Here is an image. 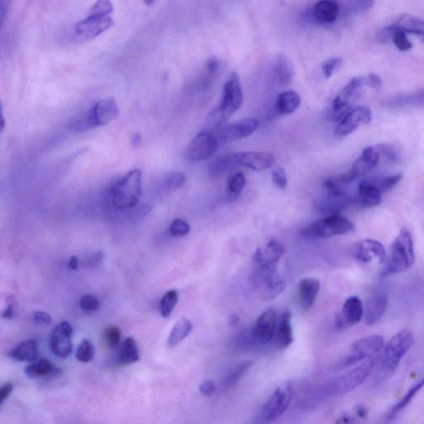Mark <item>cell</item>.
<instances>
[{
    "label": "cell",
    "instance_id": "cell-1",
    "mask_svg": "<svg viewBox=\"0 0 424 424\" xmlns=\"http://www.w3.org/2000/svg\"><path fill=\"white\" fill-rule=\"evenodd\" d=\"M244 97L239 76L231 74L224 85L220 105L208 115L207 125L219 128L241 108Z\"/></svg>",
    "mask_w": 424,
    "mask_h": 424
},
{
    "label": "cell",
    "instance_id": "cell-2",
    "mask_svg": "<svg viewBox=\"0 0 424 424\" xmlns=\"http://www.w3.org/2000/svg\"><path fill=\"white\" fill-rule=\"evenodd\" d=\"M415 262L412 235L407 228H402L391 247L389 259L381 275L384 277L405 272Z\"/></svg>",
    "mask_w": 424,
    "mask_h": 424
},
{
    "label": "cell",
    "instance_id": "cell-3",
    "mask_svg": "<svg viewBox=\"0 0 424 424\" xmlns=\"http://www.w3.org/2000/svg\"><path fill=\"white\" fill-rule=\"evenodd\" d=\"M282 244L273 239L264 249H258L254 255L255 284L256 286L269 284L278 277V264L285 254Z\"/></svg>",
    "mask_w": 424,
    "mask_h": 424
},
{
    "label": "cell",
    "instance_id": "cell-4",
    "mask_svg": "<svg viewBox=\"0 0 424 424\" xmlns=\"http://www.w3.org/2000/svg\"><path fill=\"white\" fill-rule=\"evenodd\" d=\"M142 195V172L139 169L130 171L115 184L110 189L113 207L119 211H128L135 207Z\"/></svg>",
    "mask_w": 424,
    "mask_h": 424
},
{
    "label": "cell",
    "instance_id": "cell-5",
    "mask_svg": "<svg viewBox=\"0 0 424 424\" xmlns=\"http://www.w3.org/2000/svg\"><path fill=\"white\" fill-rule=\"evenodd\" d=\"M414 337L409 329H402L397 332L384 346V353L380 359V371L382 378H387L395 373L402 358L412 348Z\"/></svg>",
    "mask_w": 424,
    "mask_h": 424
},
{
    "label": "cell",
    "instance_id": "cell-6",
    "mask_svg": "<svg viewBox=\"0 0 424 424\" xmlns=\"http://www.w3.org/2000/svg\"><path fill=\"white\" fill-rule=\"evenodd\" d=\"M355 230V226L353 221L340 213H335L308 226L301 231V234L308 238L328 239Z\"/></svg>",
    "mask_w": 424,
    "mask_h": 424
},
{
    "label": "cell",
    "instance_id": "cell-7",
    "mask_svg": "<svg viewBox=\"0 0 424 424\" xmlns=\"http://www.w3.org/2000/svg\"><path fill=\"white\" fill-rule=\"evenodd\" d=\"M118 105L113 98L98 101L80 121L74 123L72 130L84 132L92 128L107 125L118 115Z\"/></svg>",
    "mask_w": 424,
    "mask_h": 424
},
{
    "label": "cell",
    "instance_id": "cell-8",
    "mask_svg": "<svg viewBox=\"0 0 424 424\" xmlns=\"http://www.w3.org/2000/svg\"><path fill=\"white\" fill-rule=\"evenodd\" d=\"M365 85H366V78L362 76L355 77L341 90L332 101L330 117L333 121H340L353 108L355 102L361 96Z\"/></svg>",
    "mask_w": 424,
    "mask_h": 424
},
{
    "label": "cell",
    "instance_id": "cell-9",
    "mask_svg": "<svg viewBox=\"0 0 424 424\" xmlns=\"http://www.w3.org/2000/svg\"><path fill=\"white\" fill-rule=\"evenodd\" d=\"M294 396V385L287 382L278 387L273 395L263 406L261 411V418L265 423H272L277 421L284 414L292 402Z\"/></svg>",
    "mask_w": 424,
    "mask_h": 424
},
{
    "label": "cell",
    "instance_id": "cell-10",
    "mask_svg": "<svg viewBox=\"0 0 424 424\" xmlns=\"http://www.w3.org/2000/svg\"><path fill=\"white\" fill-rule=\"evenodd\" d=\"M385 342L380 335H371L355 341L351 346L350 353L341 362V367H350L365 359L376 357L382 350Z\"/></svg>",
    "mask_w": 424,
    "mask_h": 424
},
{
    "label": "cell",
    "instance_id": "cell-11",
    "mask_svg": "<svg viewBox=\"0 0 424 424\" xmlns=\"http://www.w3.org/2000/svg\"><path fill=\"white\" fill-rule=\"evenodd\" d=\"M219 146L217 138L208 130H203L195 136L185 150V158L192 162H201L209 160L217 152Z\"/></svg>",
    "mask_w": 424,
    "mask_h": 424
},
{
    "label": "cell",
    "instance_id": "cell-12",
    "mask_svg": "<svg viewBox=\"0 0 424 424\" xmlns=\"http://www.w3.org/2000/svg\"><path fill=\"white\" fill-rule=\"evenodd\" d=\"M375 363L376 357H371L348 373L341 376L334 383V391L340 395L354 391L365 382L368 377L371 375L375 369Z\"/></svg>",
    "mask_w": 424,
    "mask_h": 424
},
{
    "label": "cell",
    "instance_id": "cell-13",
    "mask_svg": "<svg viewBox=\"0 0 424 424\" xmlns=\"http://www.w3.org/2000/svg\"><path fill=\"white\" fill-rule=\"evenodd\" d=\"M114 21L109 15L89 16L75 26L74 37L76 42H85L95 40L103 33L113 27Z\"/></svg>",
    "mask_w": 424,
    "mask_h": 424
},
{
    "label": "cell",
    "instance_id": "cell-14",
    "mask_svg": "<svg viewBox=\"0 0 424 424\" xmlns=\"http://www.w3.org/2000/svg\"><path fill=\"white\" fill-rule=\"evenodd\" d=\"M372 121V114L366 106H359L351 109L342 117L335 128V135L345 137L351 134L362 125H370Z\"/></svg>",
    "mask_w": 424,
    "mask_h": 424
},
{
    "label": "cell",
    "instance_id": "cell-15",
    "mask_svg": "<svg viewBox=\"0 0 424 424\" xmlns=\"http://www.w3.org/2000/svg\"><path fill=\"white\" fill-rule=\"evenodd\" d=\"M277 316L272 308L264 311L257 319L254 327L252 328L251 335L253 340L257 344L268 345L275 340Z\"/></svg>",
    "mask_w": 424,
    "mask_h": 424
},
{
    "label": "cell",
    "instance_id": "cell-16",
    "mask_svg": "<svg viewBox=\"0 0 424 424\" xmlns=\"http://www.w3.org/2000/svg\"><path fill=\"white\" fill-rule=\"evenodd\" d=\"M364 316V306L357 296H351L346 300L341 310L336 316V328L345 330L361 322Z\"/></svg>",
    "mask_w": 424,
    "mask_h": 424
},
{
    "label": "cell",
    "instance_id": "cell-17",
    "mask_svg": "<svg viewBox=\"0 0 424 424\" xmlns=\"http://www.w3.org/2000/svg\"><path fill=\"white\" fill-rule=\"evenodd\" d=\"M74 328L67 322H62L57 325L51 333L50 346L53 353L60 358H67L72 353L71 337Z\"/></svg>",
    "mask_w": 424,
    "mask_h": 424
},
{
    "label": "cell",
    "instance_id": "cell-18",
    "mask_svg": "<svg viewBox=\"0 0 424 424\" xmlns=\"http://www.w3.org/2000/svg\"><path fill=\"white\" fill-rule=\"evenodd\" d=\"M398 31L414 34L424 42V19L409 15H402L395 23L383 29L380 37L384 40Z\"/></svg>",
    "mask_w": 424,
    "mask_h": 424
},
{
    "label": "cell",
    "instance_id": "cell-19",
    "mask_svg": "<svg viewBox=\"0 0 424 424\" xmlns=\"http://www.w3.org/2000/svg\"><path fill=\"white\" fill-rule=\"evenodd\" d=\"M235 165L255 171L271 168L275 164V158L271 153L264 152H239L230 153Z\"/></svg>",
    "mask_w": 424,
    "mask_h": 424
},
{
    "label": "cell",
    "instance_id": "cell-20",
    "mask_svg": "<svg viewBox=\"0 0 424 424\" xmlns=\"http://www.w3.org/2000/svg\"><path fill=\"white\" fill-rule=\"evenodd\" d=\"M380 157V153L377 148V145L364 149L362 155L354 162L348 173L350 178L355 181V180L364 177V176L371 172L378 165Z\"/></svg>",
    "mask_w": 424,
    "mask_h": 424
},
{
    "label": "cell",
    "instance_id": "cell-21",
    "mask_svg": "<svg viewBox=\"0 0 424 424\" xmlns=\"http://www.w3.org/2000/svg\"><path fill=\"white\" fill-rule=\"evenodd\" d=\"M258 127V119L255 118L243 119L222 128L219 131L220 139L226 143L245 139L251 135Z\"/></svg>",
    "mask_w": 424,
    "mask_h": 424
},
{
    "label": "cell",
    "instance_id": "cell-22",
    "mask_svg": "<svg viewBox=\"0 0 424 424\" xmlns=\"http://www.w3.org/2000/svg\"><path fill=\"white\" fill-rule=\"evenodd\" d=\"M339 12V3L336 0H319L311 8L308 17L314 24H329L335 22Z\"/></svg>",
    "mask_w": 424,
    "mask_h": 424
},
{
    "label": "cell",
    "instance_id": "cell-23",
    "mask_svg": "<svg viewBox=\"0 0 424 424\" xmlns=\"http://www.w3.org/2000/svg\"><path fill=\"white\" fill-rule=\"evenodd\" d=\"M388 294L384 289H377L371 294L364 308V316L368 325H374L382 318L388 305Z\"/></svg>",
    "mask_w": 424,
    "mask_h": 424
},
{
    "label": "cell",
    "instance_id": "cell-24",
    "mask_svg": "<svg viewBox=\"0 0 424 424\" xmlns=\"http://www.w3.org/2000/svg\"><path fill=\"white\" fill-rule=\"evenodd\" d=\"M387 252L382 244L375 239H365L357 244L354 249V256L359 262L369 264L372 261L383 263Z\"/></svg>",
    "mask_w": 424,
    "mask_h": 424
},
{
    "label": "cell",
    "instance_id": "cell-25",
    "mask_svg": "<svg viewBox=\"0 0 424 424\" xmlns=\"http://www.w3.org/2000/svg\"><path fill=\"white\" fill-rule=\"evenodd\" d=\"M382 203V192L375 185L373 180L362 181L358 184L357 192L355 195L354 203L362 207L373 208Z\"/></svg>",
    "mask_w": 424,
    "mask_h": 424
},
{
    "label": "cell",
    "instance_id": "cell-26",
    "mask_svg": "<svg viewBox=\"0 0 424 424\" xmlns=\"http://www.w3.org/2000/svg\"><path fill=\"white\" fill-rule=\"evenodd\" d=\"M275 340L278 349H286L293 344L292 314L286 310L277 321Z\"/></svg>",
    "mask_w": 424,
    "mask_h": 424
},
{
    "label": "cell",
    "instance_id": "cell-27",
    "mask_svg": "<svg viewBox=\"0 0 424 424\" xmlns=\"http://www.w3.org/2000/svg\"><path fill=\"white\" fill-rule=\"evenodd\" d=\"M320 290V282L316 278H304L299 282L298 298L300 306L304 311H309L314 307Z\"/></svg>",
    "mask_w": 424,
    "mask_h": 424
},
{
    "label": "cell",
    "instance_id": "cell-28",
    "mask_svg": "<svg viewBox=\"0 0 424 424\" xmlns=\"http://www.w3.org/2000/svg\"><path fill=\"white\" fill-rule=\"evenodd\" d=\"M40 355L37 341L33 339L25 340L10 353V357L17 362H35Z\"/></svg>",
    "mask_w": 424,
    "mask_h": 424
},
{
    "label": "cell",
    "instance_id": "cell-29",
    "mask_svg": "<svg viewBox=\"0 0 424 424\" xmlns=\"http://www.w3.org/2000/svg\"><path fill=\"white\" fill-rule=\"evenodd\" d=\"M61 373V371L56 367L49 359L42 358L35 361L25 368V374L30 378H40V377H56Z\"/></svg>",
    "mask_w": 424,
    "mask_h": 424
},
{
    "label": "cell",
    "instance_id": "cell-30",
    "mask_svg": "<svg viewBox=\"0 0 424 424\" xmlns=\"http://www.w3.org/2000/svg\"><path fill=\"white\" fill-rule=\"evenodd\" d=\"M301 104V99L296 92L289 91L280 94L275 101V109L278 114H293Z\"/></svg>",
    "mask_w": 424,
    "mask_h": 424
},
{
    "label": "cell",
    "instance_id": "cell-31",
    "mask_svg": "<svg viewBox=\"0 0 424 424\" xmlns=\"http://www.w3.org/2000/svg\"><path fill=\"white\" fill-rule=\"evenodd\" d=\"M139 350L134 337H128L124 342L118 355L119 365L126 366L139 362Z\"/></svg>",
    "mask_w": 424,
    "mask_h": 424
},
{
    "label": "cell",
    "instance_id": "cell-32",
    "mask_svg": "<svg viewBox=\"0 0 424 424\" xmlns=\"http://www.w3.org/2000/svg\"><path fill=\"white\" fill-rule=\"evenodd\" d=\"M275 71L278 80L282 85H288L294 79V67L293 62L285 55H278L275 63Z\"/></svg>",
    "mask_w": 424,
    "mask_h": 424
},
{
    "label": "cell",
    "instance_id": "cell-33",
    "mask_svg": "<svg viewBox=\"0 0 424 424\" xmlns=\"http://www.w3.org/2000/svg\"><path fill=\"white\" fill-rule=\"evenodd\" d=\"M192 331V324L189 320L182 319L178 321L171 331L168 340L169 348H174L189 335Z\"/></svg>",
    "mask_w": 424,
    "mask_h": 424
},
{
    "label": "cell",
    "instance_id": "cell-34",
    "mask_svg": "<svg viewBox=\"0 0 424 424\" xmlns=\"http://www.w3.org/2000/svg\"><path fill=\"white\" fill-rule=\"evenodd\" d=\"M423 387L424 378L419 380L418 382L415 383L412 387L409 388V391L405 393V396H402V399L393 407L391 411H389V417L391 418V417L395 416V415L399 414L400 411L405 409Z\"/></svg>",
    "mask_w": 424,
    "mask_h": 424
},
{
    "label": "cell",
    "instance_id": "cell-35",
    "mask_svg": "<svg viewBox=\"0 0 424 424\" xmlns=\"http://www.w3.org/2000/svg\"><path fill=\"white\" fill-rule=\"evenodd\" d=\"M251 362H246L241 364L237 368L230 372L228 375H227L223 380L221 382V387L225 389H230L237 385L239 380H241L242 377L245 375L248 371L251 369L252 366Z\"/></svg>",
    "mask_w": 424,
    "mask_h": 424
},
{
    "label": "cell",
    "instance_id": "cell-36",
    "mask_svg": "<svg viewBox=\"0 0 424 424\" xmlns=\"http://www.w3.org/2000/svg\"><path fill=\"white\" fill-rule=\"evenodd\" d=\"M246 180L245 176L241 173H237L227 180V194L230 200H237L241 196L244 187L246 186Z\"/></svg>",
    "mask_w": 424,
    "mask_h": 424
},
{
    "label": "cell",
    "instance_id": "cell-37",
    "mask_svg": "<svg viewBox=\"0 0 424 424\" xmlns=\"http://www.w3.org/2000/svg\"><path fill=\"white\" fill-rule=\"evenodd\" d=\"M178 302V291L175 289L168 291L161 299L160 309L162 316L165 319L169 318V316L172 314Z\"/></svg>",
    "mask_w": 424,
    "mask_h": 424
},
{
    "label": "cell",
    "instance_id": "cell-38",
    "mask_svg": "<svg viewBox=\"0 0 424 424\" xmlns=\"http://www.w3.org/2000/svg\"><path fill=\"white\" fill-rule=\"evenodd\" d=\"M95 357V348L88 339L81 341L77 348L76 357L80 362L87 363Z\"/></svg>",
    "mask_w": 424,
    "mask_h": 424
},
{
    "label": "cell",
    "instance_id": "cell-39",
    "mask_svg": "<svg viewBox=\"0 0 424 424\" xmlns=\"http://www.w3.org/2000/svg\"><path fill=\"white\" fill-rule=\"evenodd\" d=\"M402 178V175L401 173H397L388 176V177L375 179L373 181L383 194L395 187L401 181Z\"/></svg>",
    "mask_w": 424,
    "mask_h": 424
},
{
    "label": "cell",
    "instance_id": "cell-40",
    "mask_svg": "<svg viewBox=\"0 0 424 424\" xmlns=\"http://www.w3.org/2000/svg\"><path fill=\"white\" fill-rule=\"evenodd\" d=\"M191 226L186 221L183 219H175L169 226L171 237L174 238H183L190 233Z\"/></svg>",
    "mask_w": 424,
    "mask_h": 424
},
{
    "label": "cell",
    "instance_id": "cell-41",
    "mask_svg": "<svg viewBox=\"0 0 424 424\" xmlns=\"http://www.w3.org/2000/svg\"><path fill=\"white\" fill-rule=\"evenodd\" d=\"M375 0H348V10L350 14H362L374 6Z\"/></svg>",
    "mask_w": 424,
    "mask_h": 424
},
{
    "label": "cell",
    "instance_id": "cell-42",
    "mask_svg": "<svg viewBox=\"0 0 424 424\" xmlns=\"http://www.w3.org/2000/svg\"><path fill=\"white\" fill-rule=\"evenodd\" d=\"M114 11V6L110 0H97L91 8L89 16H107Z\"/></svg>",
    "mask_w": 424,
    "mask_h": 424
},
{
    "label": "cell",
    "instance_id": "cell-43",
    "mask_svg": "<svg viewBox=\"0 0 424 424\" xmlns=\"http://www.w3.org/2000/svg\"><path fill=\"white\" fill-rule=\"evenodd\" d=\"M342 64H344V59L339 57L325 60L322 64V71L325 78L329 79L330 77L339 69Z\"/></svg>",
    "mask_w": 424,
    "mask_h": 424
},
{
    "label": "cell",
    "instance_id": "cell-44",
    "mask_svg": "<svg viewBox=\"0 0 424 424\" xmlns=\"http://www.w3.org/2000/svg\"><path fill=\"white\" fill-rule=\"evenodd\" d=\"M186 181L185 174L178 171L171 173L165 180V186L169 190H177Z\"/></svg>",
    "mask_w": 424,
    "mask_h": 424
},
{
    "label": "cell",
    "instance_id": "cell-45",
    "mask_svg": "<svg viewBox=\"0 0 424 424\" xmlns=\"http://www.w3.org/2000/svg\"><path fill=\"white\" fill-rule=\"evenodd\" d=\"M233 166H235V164L231 158L230 154H228V155H225L214 162L212 170L214 175H221L229 169L232 168Z\"/></svg>",
    "mask_w": 424,
    "mask_h": 424
},
{
    "label": "cell",
    "instance_id": "cell-46",
    "mask_svg": "<svg viewBox=\"0 0 424 424\" xmlns=\"http://www.w3.org/2000/svg\"><path fill=\"white\" fill-rule=\"evenodd\" d=\"M121 339V329L115 325H111L105 332L106 344L110 349L118 348Z\"/></svg>",
    "mask_w": 424,
    "mask_h": 424
},
{
    "label": "cell",
    "instance_id": "cell-47",
    "mask_svg": "<svg viewBox=\"0 0 424 424\" xmlns=\"http://www.w3.org/2000/svg\"><path fill=\"white\" fill-rule=\"evenodd\" d=\"M393 44L396 48L402 51H409L413 48L411 42L407 37V33L401 31L395 32L392 34Z\"/></svg>",
    "mask_w": 424,
    "mask_h": 424
},
{
    "label": "cell",
    "instance_id": "cell-48",
    "mask_svg": "<svg viewBox=\"0 0 424 424\" xmlns=\"http://www.w3.org/2000/svg\"><path fill=\"white\" fill-rule=\"evenodd\" d=\"M80 307L83 311L96 312L99 310L101 305L99 300L95 295L87 294L80 298Z\"/></svg>",
    "mask_w": 424,
    "mask_h": 424
},
{
    "label": "cell",
    "instance_id": "cell-49",
    "mask_svg": "<svg viewBox=\"0 0 424 424\" xmlns=\"http://www.w3.org/2000/svg\"><path fill=\"white\" fill-rule=\"evenodd\" d=\"M272 180L273 184L280 188V189H285L288 183V179H287V175L284 169L281 166H276L272 171Z\"/></svg>",
    "mask_w": 424,
    "mask_h": 424
},
{
    "label": "cell",
    "instance_id": "cell-50",
    "mask_svg": "<svg viewBox=\"0 0 424 424\" xmlns=\"http://www.w3.org/2000/svg\"><path fill=\"white\" fill-rule=\"evenodd\" d=\"M381 156H384L389 161L396 162L399 158V153L393 145L389 144H380L377 145Z\"/></svg>",
    "mask_w": 424,
    "mask_h": 424
},
{
    "label": "cell",
    "instance_id": "cell-51",
    "mask_svg": "<svg viewBox=\"0 0 424 424\" xmlns=\"http://www.w3.org/2000/svg\"><path fill=\"white\" fill-rule=\"evenodd\" d=\"M7 306L2 312L3 319L12 320L15 318L16 312V300L15 295L8 294L6 297Z\"/></svg>",
    "mask_w": 424,
    "mask_h": 424
},
{
    "label": "cell",
    "instance_id": "cell-52",
    "mask_svg": "<svg viewBox=\"0 0 424 424\" xmlns=\"http://www.w3.org/2000/svg\"><path fill=\"white\" fill-rule=\"evenodd\" d=\"M216 385L212 380H205L200 384L199 391L205 396H212L216 393Z\"/></svg>",
    "mask_w": 424,
    "mask_h": 424
},
{
    "label": "cell",
    "instance_id": "cell-53",
    "mask_svg": "<svg viewBox=\"0 0 424 424\" xmlns=\"http://www.w3.org/2000/svg\"><path fill=\"white\" fill-rule=\"evenodd\" d=\"M34 323L38 325H49L51 323V316L42 311H37L33 314Z\"/></svg>",
    "mask_w": 424,
    "mask_h": 424
},
{
    "label": "cell",
    "instance_id": "cell-54",
    "mask_svg": "<svg viewBox=\"0 0 424 424\" xmlns=\"http://www.w3.org/2000/svg\"><path fill=\"white\" fill-rule=\"evenodd\" d=\"M366 85L373 89H380L382 87V80L375 74H370L366 78Z\"/></svg>",
    "mask_w": 424,
    "mask_h": 424
},
{
    "label": "cell",
    "instance_id": "cell-55",
    "mask_svg": "<svg viewBox=\"0 0 424 424\" xmlns=\"http://www.w3.org/2000/svg\"><path fill=\"white\" fill-rule=\"evenodd\" d=\"M12 389H14V385L11 382L4 384L0 389V405H3V402L10 396Z\"/></svg>",
    "mask_w": 424,
    "mask_h": 424
},
{
    "label": "cell",
    "instance_id": "cell-56",
    "mask_svg": "<svg viewBox=\"0 0 424 424\" xmlns=\"http://www.w3.org/2000/svg\"><path fill=\"white\" fill-rule=\"evenodd\" d=\"M411 102L415 105L424 106V90L411 97Z\"/></svg>",
    "mask_w": 424,
    "mask_h": 424
},
{
    "label": "cell",
    "instance_id": "cell-57",
    "mask_svg": "<svg viewBox=\"0 0 424 424\" xmlns=\"http://www.w3.org/2000/svg\"><path fill=\"white\" fill-rule=\"evenodd\" d=\"M219 68V62L216 59H211L207 64V70L211 74H216Z\"/></svg>",
    "mask_w": 424,
    "mask_h": 424
},
{
    "label": "cell",
    "instance_id": "cell-58",
    "mask_svg": "<svg viewBox=\"0 0 424 424\" xmlns=\"http://www.w3.org/2000/svg\"><path fill=\"white\" fill-rule=\"evenodd\" d=\"M69 268L72 269V271H76V269H78L79 266V259L77 256H71L69 260Z\"/></svg>",
    "mask_w": 424,
    "mask_h": 424
},
{
    "label": "cell",
    "instance_id": "cell-59",
    "mask_svg": "<svg viewBox=\"0 0 424 424\" xmlns=\"http://www.w3.org/2000/svg\"><path fill=\"white\" fill-rule=\"evenodd\" d=\"M357 417L359 418H366L367 417V410L365 407L359 406L357 408Z\"/></svg>",
    "mask_w": 424,
    "mask_h": 424
},
{
    "label": "cell",
    "instance_id": "cell-60",
    "mask_svg": "<svg viewBox=\"0 0 424 424\" xmlns=\"http://www.w3.org/2000/svg\"><path fill=\"white\" fill-rule=\"evenodd\" d=\"M239 323V316L237 314H230L229 316V325L230 327H235Z\"/></svg>",
    "mask_w": 424,
    "mask_h": 424
},
{
    "label": "cell",
    "instance_id": "cell-61",
    "mask_svg": "<svg viewBox=\"0 0 424 424\" xmlns=\"http://www.w3.org/2000/svg\"><path fill=\"white\" fill-rule=\"evenodd\" d=\"M355 422V418L350 416L349 414H345L344 416L340 418V421H337V423H350Z\"/></svg>",
    "mask_w": 424,
    "mask_h": 424
},
{
    "label": "cell",
    "instance_id": "cell-62",
    "mask_svg": "<svg viewBox=\"0 0 424 424\" xmlns=\"http://www.w3.org/2000/svg\"><path fill=\"white\" fill-rule=\"evenodd\" d=\"M133 144H140V135H137L136 136H134V138H133Z\"/></svg>",
    "mask_w": 424,
    "mask_h": 424
},
{
    "label": "cell",
    "instance_id": "cell-63",
    "mask_svg": "<svg viewBox=\"0 0 424 424\" xmlns=\"http://www.w3.org/2000/svg\"><path fill=\"white\" fill-rule=\"evenodd\" d=\"M155 1L156 0H144V3L146 6H151Z\"/></svg>",
    "mask_w": 424,
    "mask_h": 424
}]
</instances>
